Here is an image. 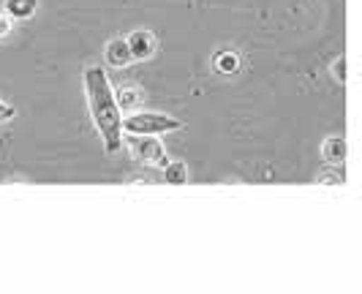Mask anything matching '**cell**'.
I'll use <instances>...</instances> for the list:
<instances>
[{
    "label": "cell",
    "mask_w": 362,
    "mask_h": 294,
    "mask_svg": "<svg viewBox=\"0 0 362 294\" xmlns=\"http://www.w3.org/2000/svg\"><path fill=\"white\" fill-rule=\"evenodd\" d=\"M327 158H332V161H341L344 158V142L341 139H329L327 142Z\"/></svg>",
    "instance_id": "30bf717a"
},
{
    "label": "cell",
    "mask_w": 362,
    "mask_h": 294,
    "mask_svg": "<svg viewBox=\"0 0 362 294\" xmlns=\"http://www.w3.org/2000/svg\"><path fill=\"white\" fill-rule=\"evenodd\" d=\"M216 69L223 74H232L240 69V57L235 55V52H221V55L216 57Z\"/></svg>",
    "instance_id": "ba28073f"
},
{
    "label": "cell",
    "mask_w": 362,
    "mask_h": 294,
    "mask_svg": "<svg viewBox=\"0 0 362 294\" xmlns=\"http://www.w3.org/2000/svg\"><path fill=\"white\" fill-rule=\"evenodd\" d=\"M128 145L134 150V155H136L139 161H145V164L161 166V169L169 164V153H166V147H163L156 136H147V134H128Z\"/></svg>",
    "instance_id": "3957f363"
},
{
    "label": "cell",
    "mask_w": 362,
    "mask_h": 294,
    "mask_svg": "<svg viewBox=\"0 0 362 294\" xmlns=\"http://www.w3.org/2000/svg\"><path fill=\"white\" fill-rule=\"evenodd\" d=\"M128 60H134L128 38H112L107 44V63L115 69H123V66H128Z\"/></svg>",
    "instance_id": "277c9868"
},
{
    "label": "cell",
    "mask_w": 362,
    "mask_h": 294,
    "mask_svg": "<svg viewBox=\"0 0 362 294\" xmlns=\"http://www.w3.org/2000/svg\"><path fill=\"white\" fill-rule=\"evenodd\" d=\"M85 98H88V110L95 123V129L101 134L104 145L109 153H117L123 145V112H120V101H117V93L112 88L107 76V69L101 66H88L85 69Z\"/></svg>",
    "instance_id": "6da1fadb"
},
{
    "label": "cell",
    "mask_w": 362,
    "mask_h": 294,
    "mask_svg": "<svg viewBox=\"0 0 362 294\" xmlns=\"http://www.w3.org/2000/svg\"><path fill=\"white\" fill-rule=\"evenodd\" d=\"M8 14H3V11H0V38L6 36V33H8Z\"/></svg>",
    "instance_id": "7c38bea8"
},
{
    "label": "cell",
    "mask_w": 362,
    "mask_h": 294,
    "mask_svg": "<svg viewBox=\"0 0 362 294\" xmlns=\"http://www.w3.org/2000/svg\"><path fill=\"white\" fill-rule=\"evenodd\" d=\"M128 47H131V55L136 57V60H145V57L153 55L156 41H153V36L147 30H136V33L128 36Z\"/></svg>",
    "instance_id": "5b68a950"
},
{
    "label": "cell",
    "mask_w": 362,
    "mask_h": 294,
    "mask_svg": "<svg viewBox=\"0 0 362 294\" xmlns=\"http://www.w3.org/2000/svg\"><path fill=\"white\" fill-rule=\"evenodd\" d=\"M14 117H17V107L0 98V123H8V120H14Z\"/></svg>",
    "instance_id": "8fae6325"
},
{
    "label": "cell",
    "mask_w": 362,
    "mask_h": 294,
    "mask_svg": "<svg viewBox=\"0 0 362 294\" xmlns=\"http://www.w3.org/2000/svg\"><path fill=\"white\" fill-rule=\"evenodd\" d=\"M188 180V169L182 161H169L163 166V183L166 185H185Z\"/></svg>",
    "instance_id": "52a82bcc"
},
{
    "label": "cell",
    "mask_w": 362,
    "mask_h": 294,
    "mask_svg": "<svg viewBox=\"0 0 362 294\" xmlns=\"http://www.w3.org/2000/svg\"><path fill=\"white\" fill-rule=\"evenodd\" d=\"M3 11L11 19H30L38 11V0H6Z\"/></svg>",
    "instance_id": "8992f818"
},
{
    "label": "cell",
    "mask_w": 362,
    "mask_h": 294,
    "mask_svg": "<svg viewBox=\"0 0 362 294\" xmlns=\"http://www.w3.org/2000/svg\"><path fill=\"white\" fill-rule=\"evenodd\" d=\"M117 101H120V110H131V107H136L139 104V95H136V90H123L120 95H117Z\"/></svg>",
    "instance_id": "9c48e42d"
},
{
    "label": "cell",
    "mask_w": 362,
    "mask_h": 294,
    "mask_svg": "<svg viewBox=\"0 0 362 294\" xmlns=\"http://www.w3.org/2000/svg\"><path fill=\"white\" fill-rule=\"evenodd\" d=\"M123 129L126 134L158 136V134H169V131H180L182 120L163 114V112H128V117H123Z\"/></svg>",
    "instance_id": "7a4b0ae2"
},
{
    "label": "cell",
    "mask_w": 362,
    "mask_h": 294,
    "mask_svg": "<svg viewBox=\"0 0 362 294\" xmlns=\"http://www.w3.org/2000/svg\"><path fill=\"white\" fill-rule=\"evenodd\" d=\"M335 74H338V82H344V79H346V76H344V57L335 63Z\"/></svg>",
    "instance_id": "4fadbf2b"
}]
</instances>
